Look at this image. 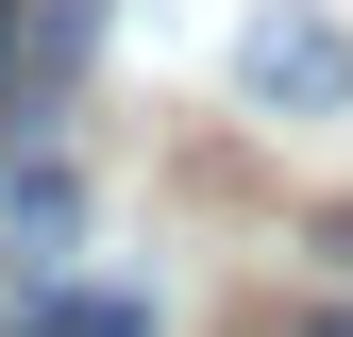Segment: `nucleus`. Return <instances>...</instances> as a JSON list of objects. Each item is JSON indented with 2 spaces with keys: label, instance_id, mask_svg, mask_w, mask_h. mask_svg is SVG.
Returning a JSON list of instances; mask_svg holds the SVG:
<instances>
[{
  "label": "nucleus",
  "instance_id": "nucleus-1",
  "mask_svg": "<svg viewBox=\"0 0 353 337\" xmlns=\"http://www.w3.org/2000/svg\"><path fill=\"white\" fill-rule=\"evenodd\" d=\"M236 102L252 118H336L353 102V17L336 0H252L236 17Z\"/></svg>",
  "mask_w": 353,
  "mask_h": 337
},
{
  "label": "nucleus",
  "instance_id": "nucleus-2",
  "mask_svg": "<svg viewBox=\"0 0 353 337\" xmlns=\"http://www.w3.org/2000/svg\"><path fill=\"white\" fill-rule=\"evenodd\" d=\"M17 337H152V304H118V287H51V304H17Z\"/></svg>",
  "mask_w": 353,
  "mask_h": 337
},
{
  "label": "nucleus",
  "instance_id": "nucleus-3",
  "mask_svg": "<svg viewBox=\"0 0 353 337\" xmlns=\"http://www.w3.org/2000/svg\"><path fill=\"white\" fill-rule=\"evenodd\" d=\"M0 102H17V0H0Z\"/></svg>",
  "mask_w": 353,
  "mask_h": 337
},
{
  "label": "nucleus",
  "instance_id": "nucleus-4",
  "mask_svg": "<svg viewBox=\"0 0 353 337\" xmlns=\"http://www.w3.org/2000/svg\"><path fill=\"white\" fill-rule=\"evenodd\" d=\"M303 337H353V320H303Z\"/></svg>",
  "mask_w": 353,
  "mask_h": 337
}]
</instances>
